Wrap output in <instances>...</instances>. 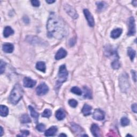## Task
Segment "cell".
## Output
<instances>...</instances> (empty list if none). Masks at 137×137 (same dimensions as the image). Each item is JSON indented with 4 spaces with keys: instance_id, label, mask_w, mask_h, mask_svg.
Here are the masks:
<instances>
[{
    "instance_id": "6da1fadb",
    "label": "cell",
    "mask_w": 137,
    "mask_h": 137,
    "mask_svg": "<svg viewBox=\"0 0 137 137\" xmlns=\"http://www.w3.org/2000/svg\"><path fill=\"white\" fill-rule=\"evenodd\" d=\"M47 34L49 38L62 39L68 33V27L64 20L53 12L51 13L47 23Z\"/></svg>"
},
{
    "instance_id": "7a4b0ae2",
    "label": "cell",
    "mask_w": 137,
    "mask_h": 137,
    "mask_svg": "<svg viewBox=\"0 0 137 137\" xmlns=\"http://www.w3.org/2000/svg\"><path fill=\"white\" fill-rule=\"evenodd\" d=\"M24 94V91L21 86L19 84H16L10 93L9 99L12 104H16L21 100Z\"/></svg>"
},
{
    "instance_id": "3957f363",
    "label": "cell",
    "mask_w": 137,
    "mask_h": 137,
    "mask_svg": "<svg viewBox=\"0 0 137 137\" xmlns=\"http://www.w3.org/2000/svg\"><path fill=\"white\" fill-rule=\"evenodd\" d=\"M68 77V72L67 71L65 65L63 64L61 65L59 68V71L58 73V80L57 81L56 86L61 87V85L64 83L65 82L67 79Z\"/></svg>"
},
{
    "instance_id": "277c9868",
    "label": "cell",
    "mask_w": 137,
    "mask_h": 137,
    "mask_svg": "<svg viewBox=\"0 0 137 137\" xmlns=\"http://www.w3.org/2000/svg\"><path fill=\"white\" fill-rule=\"evenodd\" d=\"M120 86L123 92L127 91L130 87L128 76L126 74H123L120 77Z\"/></svg>"
},
{
    "instance_id": "5b68a950",
    "label": "cell",
    "mask_w": 137,
    "mask_h": 137,
    "mask_svg": "<svg viewBox=\"0 0 137 137\" xmlns=\"http://www.w3.org/2000/svg\"><path fill=\"white\" fill-rule=\"evenodd\" d=\"M49 91V87L45 83H43L40 84L36 88V92L37 95L42 96L46 94Z\"/></svg>"
},
{
    "instance_id": "8992f818",
    "label": "cell",
    "mask_w": 137,
    "mask_h": 137,
    "mask_svg": "<svg viewBox=\"0 0 137 137\" xmlns=\"http://www.w3.org/2000/svg\"><path fill=\"white\" fill-rule=\"evenodd\" d=\"M64 10L66 12V13L71 17V18L74 19H77L78 17V15L76 11V10L71 6L66 4L64 6Z\"/></svg>"
},
{
    "instance_id": "52a82bcc",
    "label": "cell",
    "mask_w": 137,
    "mask_h": 137,
    "mask_svg": "<svg viewBox=\"0 0 137 137\" xmlns=\"http://www.w3.org/2000/svg\"><path fill=\"white\" fill-rule=\"evenodd\" d=\"M135 20L133 17H131L129 20V31L127 35L129 36L134 35L135 34Z\"/></svg>"
},
{
    "instance_id": "ba28073f",
    "label": "cell",
    "mask_w": 137,
    "mask_h": 137,
    "mask_svg": "<svg viewBox=\"0 0 137 137\" xmlns=\"http://www.w3.org/2000/svg\"><path fill=\"white\" fill-rule=\"evenodd\" d=\"M84 14L87 19L89 26L90 27H93L95 25V22L92 15L91 14L89 11L87 9L84 10Z\"/></svg>"
},
{
    "instance_id": "9c48e42d",
    "label": "cell",
    "mask_w": 137,
    "mask_h": 137,
    "mask_svg": "<svg viewBox=\"0 0 137 137\" xmlns=\"http://www.w3.org/2000/svg\"><path fill=\"white\" fill-rule=\"evenodd\" d=\"M93 118L97 121H102L105 118L104 112L100 109H97L93 112Z\"/></svg>"
},
{
    "instance_id": "30bf717a",
    "label": "cell",
    "mask_w": 137,
    "mask_h": 137,
    "mask_svg": "<svg viewBox=\"0 0 137 137\" xmlns=\"http://www.w3.org/2000/svg\"><path fill=\"white\" fill-rule=\"evenodd\" d=\"M36 81L35 80L29 77H25L23 80V84L25 87L32 88L36 85Z\"/></svg>"
},
{
    "instance_id": "8fae6325",
    "label": "cell",
    "mask_w": 137,
    "mask_h": 137,
    "mask_svg": "<svg viewBox=\"0 0 137 137\" xmlns=\"http://www.w3.org/2000/svg\"><path fill=\"white\" fill-rule=\"evenodd\" d=\"M90 131L93 136L98 137L100 136V130L97 124H93L90 127Z\"/></svg>"
},
{
    "instance_id": "7c38bea8",
    "label": "cell",
    "mask_w": 137,
    "mask_h": 137,
    "mask_svg": "<svg viewBox=\"0 0 137 137\" xmlns=\"http://www.w3.org/2000/svg\"><path fill=\"white\" fill-rule=\"evenodd\" d=\"M67 55V52L63 48H60L55 55V58L56 60H60L61 59L65 58Z\"/></svg>"
},
{
    "instance_id": "4fadbf2b",
    "label": "cell",
    "mask_w": 137,
    "mask_h": 137,
    "mask_svg": "<svg viewBox=\"0 0 137 137\" xmlns=\"http://www.w3.org/2000/svg\"><path fill=\"white\" fill-rule=\"evenodd\" d=\"M2 49L6 53H11L14 50V45L10 43H4L3 44Z\"/></svg>"
},
{
    "instance_id": "5bb4252c",
    "label": "cell",
    "mask_w": 137,
    "mask_h": 137,
    "mask_svg": "<svg viewBox=\"0 0 137 137\" xmlns=\"http://www.w3.org/2000/svg\"><path fill=\"white\" fill-rule=\"evenodd\" d=\"M57 130L58 129L56 126H53L45 131L44 135L45 136H54L56 133V132H57Z\"/></svg>"
},
{
    "instance_id": "9a60e30c",
    "label": "cell",
    "mask_w": 137,
    "mask_h": 137,
    "mask_svg": "<svg viewBox=\"0 0 137 137\" xmlns=\"http://www.w3.org/2000/svg\"><path fill=\"white\" fill-rule=\"evenodd\" d=\"M65 111L62 109H60L56 111L55 117L58 121H62L65 117Z\"/></svg>"
},
{
    "instance_id": "2e32d148",
    "label": "cell",
    "mask_w": 137,
    "mask_h": 137,
    "mask_svg": "<svg viewBox=\"0 0 137 137\" xmlns=\"http://www.w3.org/2000/svg\"><path fill=\"white\" fill-rule=\"evenodd\" d=\"M92 107L87 104H84L82 109L81 112L85 116H87L90 115L91 114V111H92Z\"/></svg>"
},
{
    "instance_id": "e0dca14e",
    "label": "cell",
    "mask_w": 137,
    "mask_h": 137,
    "mask_svg": "<svg viewBox=\"0 0 137 137\" xmlns=\"http://www.w3.org/2000/svg\"><path fill=\"white\" fill-rule=\"evenodd\" d=\"M122 29L120 28H117L116 29L113 30L111 31L110 36L112 39H117L118 38L122 33Z\"/></svg>"
},
{
    "instance_id": "ac0fdd59",
    "label": "cell",
    "mask_w": 137,
    "mask_h": 137,
    "mask_svg": "<svg viewBox=\"0 0 137 137\" xmlns=\"http://www.w3.org/2000/svg\"><path fill=\"white\" fill-rule=\"evenodd\" d=\"M84 89V97L86 99H91L92 98V93L90 89L87 86H85L83 88Z\"/></svg>"
},
{
    "instance_id": "d6986e66",
    "label": "cell",
    "mask_w": 137,
    "mask_h": 137,
    "mask_svg": "<svg viewBox=\"0 0 137 137\" xmlns=\"http://www.w3.org/2000/svg\"><path fill=\"white\" fill-rule=\"evenodd\" d=\"M9 114V109L4 105L0 106V115L2 117H6Z\"/></svg>"
},
{
    "instance_id": "ffe728a7",
    "label": "cell",
    "mask_w": 137,
    "mask_h": 137,
    "mask_svg": "<svg viewBox=\"0 0 137 137\" xmlns=\"http://www.w3.org/2000/svg\"><path fill=\"white\" fill-rule=\"evenodd\" d=\"M36 68L37 70L44 73L46 70V66L44 62H38L36 64Z\"/></svg>"
},
{
    "instance_id": "44dd1931",
    "label": "cell",
    "mask_w": 137,
    "mask_h": 137,
    "mask_svg": "<svg viewBox=\"0 0 137 137\" xmlns=\"http://www.w3.org/2000/svg\"><path fill=\"white\" fill-rule=\"evenodd\" d=\"M29 110L31 112V116L34 119L35 122L36 123L38 122V120L39 118V113H38L36 111V110L32 106H29Z\"/></svg>"
},
{
    "instance_id": "7402d4cb",
    "label": "cell",
    "mask_w": 137,
    "mask_h": 137,
    "mask_svg": "<svg viewBox=\"0 0 137 137\" xmlns=\"http://www.w3.org/2000/svg\"><path fill=\"white\" fill-rule=\"evenodd\" d=\"M14 33L13 30L10 26H6L3 31V35L5 38H8Z\"/></svg>"
},
{
    "instance_id": "603a6c76",
    "label": "cell",
    "mask_w": 137,
    "mask_h": 137,
    "mask_svg": "<svg viewBox=\"0 0 137 137\" xmlns=\"http://www.w3.org/2000/svg\"><path fill=\"white\" fill-rule=\"evenodd\" d=\"M106 53H107V56H115V57H118V55L117 53V52L115 50L112 49V48H111V47H110V48H107V49L106 50Z\"/></svg>"
},
{
    "instance_id": "cb8c5ba5",
    "label": "cell",
    "mask_w": 137,
    "mask_h": 137,
    "mask_svg": "<svg viewBox=\"0 0 137 137\" xmlns=\"http://www.w3.org/2000/svg\"><path fill=\"white\" fill-rule=\"evenodd\" d=\"M97 9L99 11H103L104 9L106 8L107 7V3L103 1H100L97 2Z\"/></svg>"
},
{
    "instance_id": "d4e9b609",
    "label": "cell",
    "mask_w": 137,
    "mask_h": 137,
    "mask_svg": "<svg viewBox=\"0 0 137 137\" xmlns=\"http://www.w3.org/2000/svg\"><path fill=\"white\" fill-rule=\"evenodd\" d=\"M20 121L23 124L29 123L31 122L30 117L28 116V115H27V114H24V115H22L21 116L20 118Z\"/></svg>"
},
{
    "instance_id": "484cf974",
    "label": "cell",
    "mask_w": 137,
    "mask_h": 137,
    "mask_svg": "<svg viewBox=\"0 0 137 137\" xmlns=\"http://www.w3.org/2000/svg\"><path fill=\"white\" fill-rule=\"evenodd\" d=\"M135 51L132 49L131 47H129L127 48V55L130 57L131 61H133L135 56Z\"/></svg>"
},
{
    "instance_id": "4316f807",
    "label": "cell",
    "mask_w": 137,
    "mask_h": 137,
    "mask_svg": "<svg viewBox=\"0 0 137 137\" xmlns=\"http://www.w3.org/2000/svg\"><path fill=\"white\" fill-rule=\"evenodd\" d=\"M71 92L76 95H81L82 94V91L78 87H73L71 89Z\"/></svg>"
},
{
    "instance_id": "83f0119b",
    "label": "cell",
    "mask_w": 137,
    "mask_h": 137,
    "mask_svg": "<svg viewBox=\"0 0 137 137\" xmlns=\"http://www.w3.org/2000/svg\"><path fill=\"white\" fill-rule=\"evenodd\" d=\"M52 111L51 110L48 109H46L44 110L43 113H42V117L45 118H49L52 116Z\"/></svg>"
},
{
    "instance_id": "f1b7e54d",
    "label": "cell",
    "mask_w": 137,
    "mask_h": 137,
    "mask_svg": "<svg viewBox=\"0 0 137 137\" xmlns=\"http://www.w3.org/2000/svg\"><path fill=\"white\" fill-rule=\"evenodd\" d=\"M111 66L113 69H118L121 66V64L118 61V60L115 59L111 63Z\"/></svg>"
},
{
    "instance_id": "f546056e",
    "label": "cell",
    "mask_w": 137,
    "mask_h": 137,
    "mask_svg": "<svg viewBox=\"0 0 137 137\" xmlns=\"http://www.w3.org/2000/svg\"><path fill=\"white\" fill-rule=\"evenodd\" d=\"M121 123L122 126H126L130 124V120L126 117H123L121 120Z\"/></svg>"
},
{
    "instance_id": "4dcf8cb0",
    "label": "cell",
    "mask_w": 137,
    "mask_h": 137,
    "mask_svg": "<svg viewBox=\"0 0 137 137\" xmlns=\"http://www.w3.org/2000/svg\"><path fill=\"white\" fill-rule=\"evenodd\" d=\"M6 66V63L3 62L2 60L1 61V63H0V72H1V74H3V72L5 71V68Z\"/></svg>"
},
{
    "instance_id": "1f68e13d",
    "label": "cell",
    "mask_w": 137,
    "mask_h": 137,
    "mask_svg": "<svg viewBox=\"0 0 137 137\" xmlns=\"http://www.w3.org/2000/svg\"><path fill=\"white\" fill-rule=\"evenodd\" d=\"M68 102L69 105L72 108H76L78 106V102L75 99H70Z\"/></svg>"
},
{
    "instance_id": "d6a6232c",
    "label": "cell",
    "mask_w": 137,
    "mask_h": 137,
    "mask_svg": "<svg viewBox=\"0 0 137 137\" xmlns=\"http://www.w3.org/2000/svg\"><path fill=\"white\" fill-rule=\"evenodd\" d=\"M36 129L38 131H39L40 132H43L45 130V126L43 124H41V123L39 124L36 126Z\"/></svg>"
},
{
    "instance_id": "836d02e7",
    "label": "cell",
    "mask_w": 137,
    "mask_h": 137,
    "mask_svg": "<svg viewBox=\"0 0 137 137\" xmlns=\"http://www.w3.org/2000/svg\"><path fill=\"white\" fill-rule=\"evenodd\" d=\"M71 126H72V127L73 128L75 132H79V131H81L82 130V128L80 127L79 125H78L76 124L72 123Z\"/></svg>"
},
{
    "instance_id": "e575fe53",
    "label": "cell",
    "mask_w": 137,
    "mask_h": 137,
    "mask_svg": "<svg viewBox=\"0 0 137 137\" xmlns=\"http://www.w3.org/2000/svg\"><path fill=\"white\" fill-rule=\"evenodd\" d=\"M31 3L32 6L35 7H38L40 6V2L38 1V0H33V1H31Z\"/></svg>"
},
{
    "instance_id": "d590c367",
    "label": "cell",
    "mask_w": 137,
    "mask_h": 137,
    "mask_svg": "<svg viewBox=\"0 0 137 137\" xmlns=\"http://www.w3.org/2000/svg\"><path fill=\"white\" fill-rule=\"evenodd\" d=\"M30 134V132L28 130H23L21 131V134L20 135H18V136H28Z\"/></svg>"
},
{
    "instance_id": "8d00e7d4",
    "label": "cell",
    "mask_w": 137,
    "mask_h": 137,
    "mask_svg": "<svg viewBox=\"0 0 137 137\" xmlns=\"http://www.w3.org/2000/svg\"><path fill=\"white\" fill-rule=\"evenodd\" d=\"M132 110L134 113H136V112H137V105H136V103H134L132 105Z\"/></svg>"
},
{
    "instance_id": "74e56055",
    "label": "cell",
    "mask_w": 137,
    "mask_h": 137,
    "mask_svg": "<svg viewBox=\"0 0 137 137\" xmlns=\"http://www.w3.org/2000/svg\"><path fill=\"white\" fill-rule=\"evenodd\" d=\"M132 72V79L134 81V82H136V72L134 70L131 71Z\"/></svg>"
},
{
    "instance_id": "f35d334b",
    "label": "cell",
    "mask_w": 137,
    "mask_h": 137,
    "mask_svg": "<svg viewBox=\"0 0 137 137\" xmlns=\"http://www.w3.org/2000/svg\"><path fill=\"white\" fill-rule=\"evenodd\" d=\"M0 130H1V131H0V136H2L3 134V129L2 126L0 127Z\"/></svg>"
},
{
    "instance_id": "ab89813d",
    "label": "cell",
    "mask_w": 137,
    "mask_h": 137,
    "mask_svg": "<svg viewBox=\"0 0 137 137\" xmlns=\"http://www.w3.org/2000/svg\"><path fill=\"white\" fill-rule=\"evenodd\" d=\"M45 2H46L48 4H52V3H54L55 2V1H51H51H49V0H47V1H46Z\"/></svg>"
},
{
    "instance_id": "60d3db41",
    "label": "cell",
    "mask_w": 137,
    "mask_h": 137,
    "mask_svg": "<svg viewBox=\"0 0 137 137\" xmlns=\"http://www.w3.org/2000/svg\"><path fill=\"white\" fill-rule=\"evenodd\" d=\"M132 4H133V5H134V6H136V4H137V1H133L132 2Z\"/></svg>"
},
{
    "instance_id": "b9f144b4",
    "label": "cell",
    "mask_w": 137,
    "mask_h": 137,
    "mask_svg": "<svg viewBox=\"0 0 137 137\" xmlns=\"http://www.w3.org/2000/svg\"><path fill=\"white\" fill-rule=\"evenodd\" d=\"M59 136H66V135L65 134H61L59 135Z\"/></svg>"
}]
</instances>
